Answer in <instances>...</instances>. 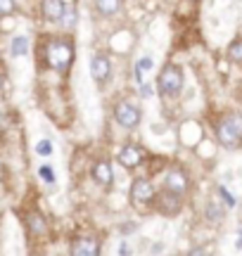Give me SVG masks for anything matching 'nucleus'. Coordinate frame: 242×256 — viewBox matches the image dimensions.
Returning a JSON list of instances; mask_svg holds the SVG:
<instances>
[{"instance_id":"obj_1","label":"nucleus","mask_w":242,"mask_h":256,"mask_svg":"<svg viewBox=\"0 0 242 256\" xmlns=\"http://www.w3.org/2000/svg\"><path fill=\"white\" fill-rule=\"evenodd\" d=\"M46 62L57 69L60 74H66L72 69V62H74V46H72V40H66V38H55V40H50L46 48Z\"/></svg>"},{"instance_id":"obj_2","label":"nucleus","mask_w":242,"mask_h":256,"mask_svg":"<svg viewBox=\"0 0 242 256\" xmlns=\"http://www.w3.org/2000/svg\"><path fill=\"white\" fill-rule=\"evenodd\" d=\"M216 138L218 142L228 150L242 145V116H226L218 126H216Z\"/></svg>"},{"instance_id":"obj_3","label":"nucleus","mask_w":242,"mask_h":256,"mask_svg":"<svg viewBox=\"0 0 242 256\" xmlns=\"http://www.w3.org/2000/svg\"><path fill=\"white\" fill-rule=\"evenodd\" d=\"M180 88H183V72L176 64H166L159 74V92L164 98H174L180 92Z\"/></svg>"},{"instance_id":"obj_4","label":"nucleus","mask_w":242,"mask_h":256,"mask_svg":"<svg viewBox=\"0 0 242 256\" xmlns=\"http://www.w3.org/2000/svg\"><path fill=\"white\" fill-rule=\"evenodd\" d=\"M152 204H154V209L159 214L176 216L178 211H180V194H176V192H171V190H164V192H159V194H154Z\"/></svg>"},{"instance_id":"obj_5","label":"nucleus","mask_w":242,"mask_h":256,"mask_svg":"<svg viewBox=\"0 0 242 256\" xmlns=\"http://www.w3.org/2000/svg\"><path fill=\"white\" fill-rule=\"evenodd\" d=\"M114 119L124 128H136L140 124V110L133 107L130 102H119V104L114 107Z\"/></svg>"},{"instance_id":"obj_6","label":"nucleus","mask_w":242,"mask_h":256,"mask_svg":"<svg viewBox=\"0 0 242 256\" xmlns=\"http://www.w3.org/2000/svg\"><path fill=\"white\" fill-rule=\"evenodd\" d=\"M154 185L150 183L148 178H136L133 185H130V197L133 202H138V204H145V202H152L154 200Z\"/></svg>"},{"instance_id":"obj_7","label":"nucleus","mask_w":242,"mask_h":256,"mask_svg":"<svg viewBox=\"0 0 242 256\" xmlns=\"http://www.w3.org/2000/svg\"><path fill=\"white\" fill-rule=\"evenodd\" d=\"M142 162H145V152L138 145H126L119 152V164L126 166V168H138Z\"/></svg>"},{"instance_id":"obj_8","label":"nucleus","mask_w":242,"mask_h":256,"mask_svg":"<svg viewBox=\"0 0 242 256\" xmlns=\"http://www.w3.org/2000/svg\"><path fill=\"white\" fill-rule=\"evenodd\" d=\"M72 256H100V242L93 238H76L72 242Z\"/></svg>"},{"instance_id":"obj_9","label":"nucleus","mask_w":242,"mask_h":256,"mask_svg":"<svg viewBox=\"0 0 242 256\" xmlns=\"http://www.w3.org/2000/svg\"><path fill=\"white\" fill-rule=\"evenodd\" d=\"M110 72H112V64L104 55H93L90 57V76H93L98 83H104L110 78Z\"/></svg>"},{"instance_id":"obj_10","label":"nucleus","mask_w":242,"mask_h":256,"mask_svg":"<svg viewBox=\"0 0 242 256\" xmlns=\"http://www.w3.org/2000/svg\"><path fill=\"white\" fill-rule=\"evenodd\" d=\"M24 223H26V230L34 235V238H40L48 232V220L40 211H28L24 216Z\"/></svg>"},{"instance_id":"obj_11","label":"nucleus","mask_w":242,"mask_h":256,"mask_svg":"<svg viewBox=\"0 0 242 256\" xmlns=\"http://www.w3.org/2000/svg\"><path fill=\"white\" fill-rule=\"evenodd\" d=\"M64 2L62 0H43L40 2V10H43V17L48 19V22H60L62 19V14H64Z\"/></svg>"},{"instance_id":"obj_12","label":"nucleus","mask_w":242,"mask_h":256,"mask_svg":"<svg viewBox=\"0 0 242 256\" xmlns=\"http://www.w3.org/2000/svg\"><path fill=\"white\" fill-rule=\"evenodd\" d=\"M166 190H171V192H176V194H186V190H188V178H186V174L183 171H168L166 174Z\"/></svg>"},{"instance_id":"obj_13","label":"nucleus","mask_w":242,"mask_h":256,"mask_svg":"<svg viewBox=\"0 0 242 256\" xmlns=\"http://www.w3.org/2000/svg\"><path fill=\"white\" fill-rule=\"evenodd\" d=\"M93 178H95V183H100V185H110L114 180V176H112V166L107 164V162H98V164L93 166Z\"/></svg>"},{"instance_id":"obj_14","label":"nucleus","mask_w":242,"mask_h":256,"mask_svg":"<svg viewBox=\"0 0 242 256\" xmlns=\"http://www.w3.org/2000/svg\"><path fill=\"white\" fill-rule=\"evenodd\" d=\"M95 10L104 17H114L121 10V0H95Z\"/></svg>"},{"instance_id":"obj_15","label":"nucleus","mask_w":242,"mask_h":256,"mask_svg":"<svg viewBox=\"0 0 242 256\" xmlns=\"http://www.w3.org/2000/svg\"><path fill=\"white\" fill-rule=\"evenodd\" d=\"M28 52V40L24 36H17V38H12V55L14 57H22V55H26Z\"/></svg>"},{"instance_id":"obj_16","label":"nucleus","mask_w":242,"mask_h":256,"mask_svg":"<svg viewBox=\"0 0 242 256\" xmlns=\"http://www.w3.org/2000/svg\"><path fill=\"white\" fill-rule=\"evenodd\" d=\"M76 17H78V14H76V8L66 5V8H64V14H62V19H60V22H62L64 26H74V24H76Z\"/></svg>"},{"instance_id":"obj_17","label":"nucleus","mask_w":242,"mask_h":256,"mask_svg":"<svg viewBox=\"0 0 242 256\" xmlns=\"http://www.w3.org/2000/svg\"><path fill=\"white\" fill-rule=\"evenodd\" d=\"M228 57L233 62H242V40H235L233 46L228 48Z\"/></svg>"},{"instance_id":"obj_18","label":"nucleus","mask_w":242,"mask_h":256,"mask_svg":"<svg viewBox=\"0 0 242 256\" xmlns=\"http://www.w3.org/2000/svg\"><path fill=\"white\" fill-rule=\"evenodd\" d=\"M206 216H209L212 220H221L224 218V209L216 206V204H209V206H206Z\"/></svg>"},{"instance_id":"obj_19","label":"nucleus","mask_w":242,"mask_h":256,"mask_svg":"<svg viewBox=\"0 0 242 256\" xmlns=\"http://www.w3.org/2000/svg\"><path fill=\"white\" fill-rule=\"evenodd\" d=\"M14 12V0H0V19Z\"/></svg>"},{"instance_id":"obj_20","label":"nucleus","mask_w":242,"mask_h":256,"mask_svg":"<svg viewBox=\"0 0 242 256\" xmlns=\"http://www.w3.org/2000/svg\"><path fill=\"white\" fill-rule=\"evenodd\" d=\"M36 152L40 156H50V154H52V145H50V140H40V142L36 145Z\"/></svg>"},{"instance_id":"obj_21","label":"nucleus","mask_w":242,"mask_h":256,"mask_svg":"<svg viewBox=\"0 0 242 256\" xmlns=\"http://www.w3.org/2000/svg\"><path fill=\"white\" fill-rule=\"evenodd\" d=\"M38 176H40L46 183H55V176H52V168H50V166H40V168H38Z\"/></svg>"},{"instance_id":"obj_22","label":"nucleus","mask_w":242,"mask_h":256,"mask_svg":"<svg viewBox=\"0 0 242 256\" xmlns=\"http://www.w3.org/2000/svg\"><path fill=\"white\" fill-rule=\"evenodd\" d=\"M218 194L224 197V202H226V204H228V206H235V200H233V194H230V192L226 190V188H218Z\"/></svg>"},{"instance_id":"obj_23","label":"nucleus","mask_w":242,"mask_h":256,"mask_svg":"<svg viewBox=\"0 0 242 256\" xmlns=\"http://www.w3.org/2000/svg\"><path fill=\"white\" fill-rule=\"evenodd\" d=\"M188 256H209V249L195 247V249H190V252H188Z\"/></svg>"},{"instance_id":"obj_24","label":"nucleus","mask_w":242,"mask_h":256,"mask_svg":"<svg viewBox=\"0 0 242 256\" xmlns=\"http://www.w3.org/2000/svg\"><path fill=\"white\" fill-rule=\"evenodd\" d=\"M136 66H140L142 72H145V69H152V60H150V57H142V60L136 64Z\"/></svg>"},{"instance_id":"obj_25","label":"nucleus","mask_w":242,"mask_h":256,"mask_svg":"<svg viewBox=\"0 0 242 256\" xmlns=\"http://www.w3.org/2000/svg\"><path fill=\"white\" fill-rule=\"evenodd\" d=\"M140 88H142V95H152V88H150V86H145V83H142Z\"/></svg>"},{"instance_id":"obj_26","label":"nucleus","mask_w":242,"mask_h":256,"mask_svg":"<svg viewBox=\"0 0 242 256\" xmlns=\"http://www.w3.org/2000/svg\"><path fill=\"white\" fill-rule=\"evenodd\" d=\"M130 254V249H128V244H121V256H128Z\"/></svg>"},{"instance_id":"obj_27","label":"nucleus","mask_w":242,"mask_h":256,"mask_svg":"<svg viewBox=\"0 0 242 256\" xmlns=\"http://www.w3.org/2000/svg\"><path fill=\"white\" fill-rule=\"evenodd\" d=\"M0 92H2V78H0Z\"/></svg>"},{"instance_id":"obj_28","label":"nucleus","mask_w":242,"mask_h":256,"mask_svg":"<svg viewBox=\"0 0 242 256\" xmlns=\"http://www.w3.org/2000/svg\"><path fill=\"white\" fill-rule=\"evenodd\" d=\"M240 232H242V230H240Z\"/></svg>"}]
</instances>
